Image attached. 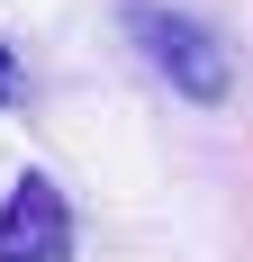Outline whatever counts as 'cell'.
<instances>
[{"mask_svg": "<svg viewBox=\"0 0 253 262\" xmlns=\"http://www.w3.org/2000/svg\"><path fill=\"white\" fill-rule=\"evenodd\" d=\"M18 100H27V73H18V54L0 46V108H18Z\"/></svg>", "mask_w": 253, "mask_h": 262, "instance_id": "3957f363", "label": "cell"}, {"mask_svg": "<svg viewBox=\"0 0 253 262\" xmlns=\"http://www.w3.org/2000/svg\"><path fill=\"white\" fill-rule=\"evenodd\" d=\"M0 262H73V208L46 172H18L0 199Z\"/></svg>", "mask_w": 253, "mask_h": 262, "instance_id": "7a4b0ae2", "label": "cell"}, {"mask_svg": "<svg viewBox=\"0 0 253 262\" xmlns=\"http://www.w3.org/2000/svg\"><path fill=\"white\" fill-rule=\"evenodd\" d=\"M126 27H136V46L181 81V100H226V91H235V63L217 54V36H208V27L172 18V9H126Z\"/></svg>", "mask_w": 253, "mask_h": 262, "instance_id": "6da1fadb", "label": "cell"}]
</instances>
